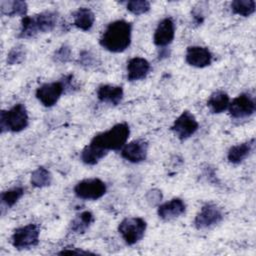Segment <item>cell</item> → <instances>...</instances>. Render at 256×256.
Masks as SVG:
<instances>
[{
    "label": "cell",
    "instance_id": "7c38bea8",
    "mask_svg": "<svg viewBox=\"0 0 256 256\" xmlns=\"http://www.w3.org/2000/svg\"><path fill=\"white\" fill-rule=\"evenodd\" d=\"M148 153V143L143 139H137L125 144L121 148V156L128 162L140 163L144 161Z\"/></svg>",
    "mask_w": 256,
    "mask_h": 256
},
{
    "label": "cell",
    "instance_id": "5b68a950",
    "mask_svg": "<svg viewBox=\"0 0 256 256\" xmlns=\"http://www.w3.org/2000/svg\"><path fill=\"white\" fill-rule=\"evenodd\" d=\"M147 223L140 217H128L123 219L119 226L118 232L127 245L138 243L144 236Z\"/></svg>",
    "mask_w": 256,
    "mask_h": 256
},
{
    "label": "cell",
    "instance_id": "d6986e66",
    "mask_svg": "<svg viewBox=\"0 0 256 256\" xmlns=\"http://www.w3.org/2000/svg\"><path fill=\"white\" fill-rule=\"evenodd\" d=\"M95 21L93 11L86 7H80L73 13V24L82 31H89Z\"/></svg>",
    "mask_w": 256,
    "mask_h": 256
},
{
    "label": "cell",
    "instance_id": "603a6c76",
    "mask_svg": "<svg viewBox=\"0 0 256 256\" xmlns=\"http://www.w3.org/2000/svg\"><path fill=\"white\" fill-rule=\"evenodd\" d=\"M94 222V215L90 211H83L76 215L70 223V230L73 233L83 234Z\"/></svg>",
    "mask_w": 256,
    "mask_h": 256
},
{
    "label": "cell",
    "instance_id": "4dcf8cb0",
    "mask_svg": "<svg viewBox=\"0 0 256 256\" xmlns=\"http://www.w3.org/2000/svg\"><path fill=\"white\" fill-rule=\"evenodd\" d=\"M79 61L81 65L91 66L94 63V55H92L88 51H83L79 57Z\"/></svg>",
    "mask_w": 256,
    "mask_h": 256
},
{
    "label": "cell",
    "instance_id": "f1b7e54d",
    "mask_svg": "<svg viewBox=\"0 0 256 256\" xmlns=\"http://www.w3.org/2000/svg\"><path fill=\"white\" fill-rule=\"evenodd\" d=\"M71 49L67 45H62L59 49H57L54 53V60L60 63H66L70 60Z\"/></svg>",
    "mask_w": 256,
    "mask_h": 256
},
{
    "label": "cell",
    "instance_id": "7a4b0ae2",
    "mask_svg": "<svg viewBox=\"0 0 256 256\" xmlns=\"http://www.w3.org/2000/svg\"><path fill=\"white\" fill-rule=\"evenodd\" d=\"M57 23V14L53 11H44L34 16H25L21 20L20 38H32L39 33L51 32Z\"/></svg>",
    "mask_w": 256,
    "mask_h": 256
},
{
    "label": "cell",
    "instance_id": "7402d4cb",
    "mask_svg": "<svg viewBox=\"0 0 256 256\" xmlns=\"http://www.w3.org/2000/svg\"><path fill=\"white\" fill-rule=\"evenodd\" d=\"M107 153L108 152L106 150H103V149L96 147L95 145L89 143L81 151L80 158H81L82 162L85 163L86 165H95L101 159H103Z\"/></svg>",
    "mask_w": 256,
    "mask_h": 256
},
{
    "label": "cell",
    "instance_id": "d4e9b609",
    "mask_svg": "<svg viewBox=\"0 0 256 256\" xmlns=\"http://www.w3.org/2000/svg\"><path fill=\"white\" fill-rule=\"evenodd\" d=\"M256 3L254 0H235L231 2V10L234 14L248 17L255 12Z\"/></svg>",
    "mask_w": 256,
    "mask_h": 256
},
{
    "label": "cell",
    "instance_id": "ac0fdd59",
    "mask_svg": "<svg viewBox=\"0 0 256 256\" xmlns=\"http://www.w3.org/2000/svg\"><path fill=\"white\" fill-rule=\"evenodd\" d=\"M255 139L248 140L246 142L232 146L227 153V159L232 164H239L244 161L253 151Z\"/></svg>",
    "mask_w": 256,
    "mask_h": 256
},
{
    "label": "cell",
    "instance_id": "52a82bcc",
    "mask_svg": "<svg viewBox=\"0 0 256 256\" xmlns=\"http://www.w3.org/2000/svg\"><path fill=\"white\" fill-rule=\"evenodd\" d=\"M107 187L99 178H87L79 181L74 187L75 195L83 200H97L104 196Z\"/></svg>",
    "mask_w": 256,
    "mask_h": 256
},
{
    "label": "cell",
    "instance_id": "ba28073f",
    "mask_svg": "<svg viewBox=\"0 0 256 256\" xmlns=\"http://www.w3.org/2000/svg\"><path fill=\"white\" fill-rule=\"evenodd\" d=\"M229 114L233 119H245L252 116L256 110L255 99L248 93H241L228 106Z\"/></svg>",
    "mask_w": 256,
    "mask_h": 256
},
{
    "label": "cell",
    "instance_id": "9c48e42d",
    "mask_svg": "<svg viewBox=\"0 0 256 256\" xmlns=\"http://www.w3.org/2000/svg\"><path fill=\"white\" fill-rule=\"evenodd\" d=\"M199 124L195 116L189 111H183L174 121L171 129L180 140H186L198 130Z\"/></svg>",
    "mask_w": 256,
    "mask_h": 256
},
{
    "label": "cell",
    "instance_id": "44dd1931",
    "mask_svg": "<svg viewBox=\"0 0 256 256\" xmlns=\"http://www.w3.org/2000/svg\"><path fill=\"white\" fill-rule=\"evenodd\" d=\"M0 10H1V14H3V15L10 16V17L22 16V18H23L26 16L28 6L25 1L3 0V1H1Z\"/></svg>",
    "mask_w": 256,
    "mask_h": 256
},
{
    "label": "cell",
    "instance_id": "30bf717a",
    "mask_svg": "<svg viewBox=\"0 0 256 256\" xmlns=\"http://www.w3.org/2000/svg\"><path fill=\"white\" fill-rule=\"evenodd\" d=\"M223 219L222 210L215 204L207 203L203 205L194 219V225L197 229H206L217 225Z\"/></svg>",
    "mask_w": 256,
    "mask_h": 256
},
{
    "label": "cell",
    "instance_id": "cb8c5ba5",
    "mask_svg": "<svg viewBox=\"0 0 256 256\" xmlns=\"http://www.w3.org/2000/svg\"><path fill=\"white\" fill-rule=\"evenodd\" d=\"M30 182L34 187L43 188L51 184L52 175L48 169H46L43 166H40L32 172Z\"/></svg>",
    "mask_w": 256,
    "mask_h": 256
},
{
    "label": "cell",
    "instance_id": "484cf974",
    "mask_svg": "<svg viewBox=\"0 0 256 256\" xmlns=\"http://www.w3.org/2000/svg\"><path fill=\"white\" fill-rule=\"evenodd\" d=\"M24 188L21 186L10 188L1 193V203L7 208L13 207L18 200L24 195Z\"/></svg>",
    "mask_w": 256,
    "mask_h": 256
},
{
    "label": "cell",
    "instance_id": "3957f363",
    "mask_svg": "<svg viewBox=\"0 0 256 256\" xmlns=\"http://www.w3.org/2000/svg\"><path fill=\"white\" fill-rule=\"evenodd\" d=\"M130 135L129 125L125 122L115 124L110 129L101 132L93 137L91 144L107 152L109 150H119L127 142Z\"/></svg>",
    "mask_w": 256,
    "mask_h": 256
},
{
    "label": "cell",
    "instance_id": "8fae6325",
    "mask_svg": "<svg viewBox=\"0 0 256 256\" xmlns=\"http://www.w3.org/2000/svg\"><path fill=\"white\" fill-rule=\"evenodd\" d=\"M65 92V87L62 81H55L51 83H45L37 88L36 98L45 107L54 106L61 95Z\"/></svg>",
    "mask_w": 256,
    "mask_h": 256
},
{
    "label": "cell",
    "instance_id": "4fadbf2b",
    "mask_svg": "<svg viewBox=\"0 0 256 256\" xmlns=\"http://www.w3.org/2000/svg\"><path fill=\"white\" fill-rule=\"evenodd\" d=\"M212 53L207 47L203 46H189L186 50V62L196 68H204L211 64Z\"/></svg>",
    "mask_w": 256,
    "mask_h": 256
},
{
    "label": "cell",
    "instance_id": "e0dca14e",
    "mask_svg": "<svg viewBox=\"0 0 256 256\" xmlns=\"http://www.w3.org/2000/svg\"><path fill=\"white\" fill-rule=\"evenodd\" d=\"M124 96L123 88L121 86H115L110 84L100 85L97 89V98L103 103L110 105H118L122 101Z\"/></svg>",
    "mask_w": 256,
    "mask_h": 256
},
{
    "label": "cell",
    "instance_id": "5bb4252c",
    "mask_svg": "<svg viewBox=\"0 0 256 256\" xmlns=\"http://www.w3.org/2000/svg\"><path fill=\"white\" fill-rule=\"evenodd\" d=\"M175 36V25L170 17H166L162 19L153 36V42L158 47H165L169 45Z\"/></svg>",
    "mask_w": 256,
    "mask_h": 256
},
{
    "label": "cell",
    "instance_id": "f546056e",
    "mask_svg": "<svg viewBox=\"0 0 256 256\" xmlns=\"http://www.w3.org/2000/svg\"><path fill=\"white\" fill-rule=\"evenodd\" d=\"M58 254L62 255V254H76V255H87V254H94L90 251H85L82 250L80 248H76V247H65L63 248L61 251L58 252Z\"/></svg>",
    "mask_w": 256,
    "mask_h": 256
},
{
    "label": "cell",
    "instance_id": "277c9868",
    "mask_svg": "<svg viewBox=\"0 0 256 256\" xmlns=\"http://www.w3.org/2000/svg\"><path fill=\"white\" fill-rule=\"evenodd\" d=\"M29 123V116L26 107L21 104H15L9 110H2L0 113L1 132H20L24 130Z\"/></svg>",
    "mask_w": 256,
    "mask_h": 256
},
{
    "label": "cell",
    "instance_id": "6da1fadb",
    "mask_svg": "<svg viewBox=\"0 0 256 256\" xmlns=\"http://www.w3.org/2000/svg\"><path fill=\"white\" fill-rule=\"evenodd\" d=\"M131 37L132 24L126 20H116L107 25L99 43L109 52L120 53L130 46Z\"/></svg>",
    "mask_w": 256,
    "mask_h": 256
},
{
    "label": "cell",
    "instance_id": "4316f807",
    "mask_svg": "<svg viewBox=\"0 0 256 256\" xmlns=\"http://www.w3.org/2000/svg\"><path fill=\"white\" fill-rule=\"evenodd\" d=\"M126 9L134 15H142L150 10V2L146 0H132L126 3Z\"/></svg>",
    "mask_w": 256,
    "mask_h": 256
},
{
    "label": "cell",
    "instance_id": "9a60e30c",
    "mask_svg": "<svg viewBox=\"0 0 256 256\" xmlns=\"http://www.w3.org/2000/svg\"><path fill=\"white\" fill-rule=\"evenodd\" d=\"M186 210V204L181 198H173L158 206L157 214L163 220H171L181 216Z\"/></svg>",
    "mask_w": 256,
    "mask_h": 256
},
{
    "label": "cell",
    "instance_id": "1f68e13d",
    "mask_svg": "<svg viewBox=\"0 0 256 256\" xmlns=\"http://www.w3.org/2000/svg\"><path fill=\"white\" fill-rule=\"evenodd\" d=\"M161 199H162V194H161V191H159V190L153 189V190L149 191L147 194V201L150 202L152 205L159 203L161 201Z\"/></svg>",
    "mask_w": 256,
    "mask_h": 256
},
{
    "label": "cell",
    "instance_id": "83f0119b",
    "mask_svg": "<svg viewBox=\"0 0 256 256\" xmlns=\"http://www.w3.org/2000/svg\"><path fill=\"white\" fill-rule=\"evenodd\" d=\"M25 56H26L25 47H23L22 45H17L9 51L7 55V64L9 65L19 64L25 59Z\"/></svg>",
    "mask_w": 256,
    "mask_h": 256
},
{
    "label": "cell",
    "instance_id": "8992f818",
    "mask_svg": "<svg viewBox=\"0 0 256 256\" xmlns=\"http://www.w3.org/2000/svg\"><path fill=\"white\" fill-rule=\"evenodd\" d=\"M39 235V226L34 223H29L27 225L18 227L14 230L11 236V243L13 247L18 250L28 249L38 244Z\"/></svg>",
    "mask_w": 256,
    "mask_h": 256
},
{
    "label": "cell",
    "instance_id": "ffe728a7",
    "mask_svg": "<svg viewBox=\"0 0 256 256\" xmlns=\"http://www.w3.org/2000/svg\"><path fill=\"white\" fill-rule=\"evenodd\" d=\"M229 103H230L229 95L222 90H218L212 93L209 99L207 100L208 108L212 113H215V114L222 113L225 110H227Z\"/></svg>",
    "mask_w": 256,
    "mask_h": 256
},
{
    "label": "cell",
    "instance_id": "2e32d148",
    "mask_svg": "<svg viewBox=\"0 0 256 256\" xmlns=\"http://www.w3.org/2000/svg\"><path fill=\"white\" fill-rule=\"evenodd\" d=\"M150 63L142 57H133L127 62V79L138 81L144 79L150 71Z\"/></svg>",
    "mask_w": 256,
    "mask_h": 256
}]
</instances>
